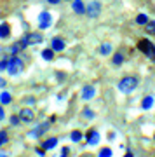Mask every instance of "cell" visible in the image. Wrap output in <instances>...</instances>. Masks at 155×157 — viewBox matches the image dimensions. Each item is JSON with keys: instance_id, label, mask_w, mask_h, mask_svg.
<instances>
[{"instance_id": "37", "label": "cell", "mask_w": 155, "mask_h": 157, "mask_svg": "<svg viewBox=\"0 0 155 157\" xmlns=\"http://www.w3.org/2000/svg\"><path fill=\"white\" fill-rule=\"evenodd\" d=\"M0 157H7V155H6V154H0Z\"/></svg>"}, {"instance_id": "15", "label": "cell", "mask_w": 155, "mask_h": 157, "mask_svg": "<svg viewBox=\"0 0 155 157\" xmlns=\"http://www.w3.org/2000/svg\"><path fill=\"white\" fill-rule=\"evenodd\" d=\"M11 35V26H9V23H2L0 25V39H7Z\"/></svg>"}, {"instance_id": "36", "label": "cell", "mask_w": 155, "mask_h": 157, "mask_svg": "<svg viewBox=\"0 0 155 157\" xmlns=\"http://www.w3.org/2000/svg\"><path fill=\"white\" fill-rule=\"evenodd\" d=\"M2 145H6V143H4V141H2V140H0V147H2Z\"/></svg>"}, {"instance_id": "18", "label": "cell", "mask_w": 155, "mask_h": 157, "mask_svg": "<svg viewBox=\"0 0 155 157\" xmlns=\"http://www.w3.org/2000/svg\"><path fill=\"white\" fill-rule=\"evenodd\" d=\"M122 63H124V54H122V52H115V54H113V58H112V65L120 67Z\"/></svg>"}, {"instance_id": "17", "label": "cell", "mask_w": 155, "mask_h": 157, "mask_svg": "<svg viewBox=\"0 0 155 157\" xmlns=\"http://www.w3.org/2000/svg\"><path fill=\"white\" fill-rule=\"evenodd\" d=\"M9 103H12V96L11 93H0V105H9Z\"/></svg>"}, {"instance_id": "26", "label": "cell", "mask_w": 155, "mask_h": 157, "mask_svg": "<svg viewBox=\"0 0 155 157\" xmlns=\"http://www.w3.org/2000/svg\"><path fill=\"white\" fill-rule=\"evenodd\" d=\"M21 122V117H19V115H16V113H14V115H12L11 117V124L12 126H17V124Z\"/></svg>"}, {"instance_id": "20", "label": "cell", "mask_w": 155, "mask_h": 157, "mask_svg": "<svg viewBox=\"0 0 155 157\" xmlns=\"http://www.w3.org/2000/svg\"><path fill=\"white\" fill-rule=\"evenodd\" d=\"M148 21H150L148 16H146V14H143V12L136 16V25H139V26H145V25H146Z\"/></svg>"}, {"instance_id": "6", "label": "cell", "mask_w": 155, "mask_h": 157, "mask_svg": "<svg viewBox=\"0 0 155 157\" xmlns=\"http://www.w3.org/2000/svg\"><path fill=\"white\" fill-rule=\"evenodd\" d=\"M39 21H40V28L42 30H47L51 26V23H52V17H51V12L44 11V12H40V16H39Z\"/></svg>"}, {"instance_id": "3", "label": "cell", "mask_w": 155, "mask_h": 157, "mask_svg": "<svg viewBox=\"0 0 155 157\" xmlns=\"http://www.w3.org/2000/svg\"><path fill=\"white\" fill-rule=\"evenodd\" d=\"M23 59L17 56H12L11 59H9V67H7V72H9V75H17V73L23 70Z\"/></svg>"}, {"instance_id": "32", "label": "cell", "mask_w": 155, "mask_h": 157, "mask_svg": "<svg viewBox=\"0 0 155 157\" xmlns=\"http://www.w3.org/2000/svg\"><path fill=\"white\" fill-rule=\"evenodd\" d=\"M44 152H45V150H44V148H37V154H39V155H40V157L44 155Z\"/></svg>"}, {"instance_id": "9", "label": "cell", "mask_w": 155, "mask_h": 157, "mask_svg": "<svg viewBox=\"0 0 155 157\" xmlns=\"http://www.w3.org/2000/svg\"><path fill=\"white\" fill-rule=\"evenodd\" d=\"M19 117H21L23 122H32L33 117H35V113H33L32 108H23L21 112H19Z\"/></svg>"}, {"instance_id": "2", "label": "cell", "mask_w": 155, "mask_h": 157, "mask_svg": "<svg viewBox=\"0 0 155 157\" xmlns=\"http://www.w3.org/2000/svg\"><path fill=\"white\" fill-rule=\"evenodd\" d=\"M136 45H138V49L143 52L145 56H148L150 59H155V44L153 42H150L148 39H139Z\"/></svg>"}, {"instance_id": "39", "label": "cell", "mask_w": 155, "mask_h": 157, "mask_svg": "<svg viewBox=\"0 0 155 157\" xmlns=\"http://www.w3.org/2000/svg\"><path fill=\"white\" fill-rule=\"evenodd\" d=\"M68 2H72V0H68Z\"/></svg>"}, {"instance_id": "19", "label": "cell", "mask_w": 155, "mask_h": 157, "mask_svg": "<svg viewBox=\"0 0 155 157\" xmlns=\"http://www.w3.org/2000/svg\"><path fill=\"white\" fill-rule=\"evenodd\" d=\"M40 56L44 58L45 61H52V59H54V51H52V49H44Z\"/></svg>"}, {"instance_id": "7", "label": "cell", "mask_w": 155, "mask_h": 157, "mask_svg": "<svg viewBox=\"0 0 155 157\" xmlns=\"http://www.w3.org/2000/svg\"><path fill=\"white\" fill-rule=\"evenodd\" d=\"M66 44H65V40L61 39V37H54V39L51 40V49L54 51V52H61V51H65Z\"/></svg>"}, {"instance_id": "12", "label": "cell", "mask_w": 155, "mask_h": 157, "mask_svg": "<svg viewBox=\"0 0 155 157\" xmlns=\"http://www.w3.org/2000/svg\"><path fill=\"white\" fill-rule=\"evenodd\" d=\"M47 129H49V122L39 124V126H37V128H35L33 131L30 133V136H42V135L45 133V131H47Z\"/></svg>"}, {"instance_id": "4", "label": "cell", "mask_w": 155, "mask_h": 157, "mask_svg": "<svg viewBox=\"0 0 155 157\" xmlns=\"http://www.w3.org/2000/svg\"><path fill=\"white\" fill-rule=\"evenodd\" d=\"M101 140V135L98 129H89L87 133H85V141H87V145H98Z\"/></svg>"}, {"instance_id": "35", "label": "cell", "mask_w": 155, "mask_h": 157, "mask_svg": "<svg viewBox=\"0 0 155 157\" xmlns=\"http://www.w3.org/2000/svg\"><path fill=\"white\" fill-rule=\"evenodd\" d=\"M80 157H93L91 154H84V155H80Z\"/></svg>"}, {"instance_id": "16", "label": "cell", "mask_w": 155, "mask_h": 157, "mask_svg": "<svg viewBox=\"0 0 155 157\" xmlns=\"http://www.w3.org/2000/svg\"><path fill=\"white\" fill-rule=\"evenodd\" d=\"M70 138H72V141H75V143H80L84 138L82 131H78V129H73L72 133H70Z\"/></svg>"}, {"instance_id": "10", "label": "cell", "mask_w": 155, "mask_h": 157, "mask_svg": "<svg viewBox=\"0 0 155 157\" xmlns=\"http://www.w3.org/2000/svg\"><path fill=\"white\" fill-rule=\"evenodd\" d=\"M25 37H26L28 45H30V44L35 45V44H40V42H42V33H37V32H33V33H28V35H25Z\"/></svg>"}, {"instance_id": "34", "label": "cell", "mask_w": 155, "mask_h": 157, "mask_svg": "<svg viewBox=\"0 0 155 157\" xmlns=\"http://www.w3.org/2000/svg\"><path fill=\"white\" fill-rule=\"evenodd\" d=\"M6 86V78H0V87H4Z\"/></svg>"}, {"instance_id": "30", "label": "cell", "mask_w": 155, "mask_h": 157, "mask_svg": "<svg viewBox=\"0 0 155 157\" xmlns=\"http://www.w3.org/2000/svg\"><path fill=\"white\" fill-rule=\"evenodd\" d=\"M47 2H49L51 6H58V4H59L61 0H47Z\"/></svg>"}, {"instance_id": "33", "label": "cell", "mask_w": 155, "mask_h": 157, "mask_svg": "<svg viewBox=\"0 0 155 157\" xmlns=\"http://www.w3.org/2000/svg\"><path fill=\"white\" fill-rule=\"evenodd\" d=\"M124 157H134V155H133V152H131V150H127L126 154H124Z\"/></svg>"}, {"instance_id": "21", "label": "cell", "mask_w": 155, "mask_h": 157, "mask_svg": "<svg viewBox=\"0 0 155 157\" xmlns=\"http://www.w3.org/2000/svg\"><path fill=\"white\" fill-rule=\"evenodd\" d=\"M100 52L103 54V56H108V54L112 52V45L108 44V42H103V44H101V47H100Z\"/></svg>"}, {"instance_id": "38", "label": "cell", "mask_w": 155, "mask_h": 157, "mask_svg": "<svg viewBox=\"0 0 155 157\" xmlns=\"http://www.w3.org/2000/svg\"><path fill=\"white\" fill-rule=\"evenodd\" d=\"M153 140H155V135H153Z\"/></svg>"}, {"instance_id": "29", "label": "cell", "mask_w": 155, "mask_h": 157, "mask_svg": "<svg viewBox=\"0 0 155 157\" xmlns=\"http://www.w3.org/2000/svg\"><path fill=\"white\" fill-rule=\"evenodd\" d=\"M6 117V112H4V105H0V121H4Z\"/></svg>"}, {"instance_id": "24", "label": "cell", "mask_w": 155, "mask_h": 157, "mask_svg": "<svg viewBox=\"0 0 155 157\" xmlns=\"http://www.w3.org/2000/svg\"><path fill=\"white\" fill-rule=\"evenodd\" d=\"M82 115H84V117H87V119H94V113H93V110H91V108H84Z\"/></svg>"}, {"instance_id": "23", "label": "cell", "mask_w": 155, "mask_h": 157, "mask_svg": "<svg viewBox=\"0 0 155 157\" xmlns=\"http://www.w3.org/2000/svg\"><path fill=\"white\" fill-rule=\"evenodd\" d=\"M112 148H108V147H103L100 152H98V157H112Z\"/></svg>"}, {"instance_id": "25", "label": "cell", "mask_w": 155, "mask_h": 157, "mask_svg": "<svg viewBox=\"0 0 155 157\" xmlns=\"http://www.w3.org/2000/svg\"><path fill=\"white\" fill-rule=\"evenodd\" d=\"M7 67H9V59H7V58H4V59H0V72H4V70H7Z\"/></svg>"}, {"instance_id": "1", "label": "cell", "mask_w": 155, "mask_h": 157, "mask_svg": "<svg viewBox=\"0 0 155 157\" xmlns=\"http://www.w3.org/2000/svg\"><path fill=\"white\" fill-rule=\"evenodd\" d=\"M138 84H139L138 77H134V75H127V77L120 78V82H119V91L124 93V94H131L133 91L138 89Z\"/></svg>"}, {"instance_id": "27", "label": "cell", "mask_w": 155, "mask_h": 157, "mask_svg": "<svg viewBox=\"0 0 155 157\" xmlns=\"http://www.w3.org/2000/svg\"><path fill=\"white\" fill-rule=\"evenodd\" d=\"M68 154H70V148H68V147H63V148H61V155L59 157H68Z\"/></svg>"}, {"instance_id": "28", "label": "cell", "mask_w": 155, "mask_h": 157, "mask_svg": "<svg viewBox=\"0 0 155 157\" xmlns=\"http://www.w3.org/2000/svg\"><path fill=\"white\" fill-rule=\"evenodd\" d=\"M0 140L4 141V143H7V141H9V138H7V133H6V131H0Z\"/></svg>"}, {"instance_id": "31", "label": "cell", "mask_w": 155, "mask_h": 157, "mask_svg": "<svg viewBox=\"0 0 155 157\" xmlns=\"http://www.w3.org/2000/svg\"><path fill=\"white\" fill-rule=\"evenodd\" d=\"M25 101H26L28 105H33V103H35V100H33V98H26Z\"/></svg>"}, {"instance_id": "11", "label": "cell", "mask_w": 155, "mask_h": 157, "mask_svg": "<svg viewBox=\"0 0 155 157\" xmlns=\"http://www.w3.org/2000/svg\"><path fill=\"white\" fill-rule=\"evenodd\" d=\"M94 94H96V89H94V86H85L82 89V100H93L94 98Z\"/></svg>"}, {"instance_id": "13", "label": "cell", "mask_w": 155, "mask_h": 157, "mask_svg": "<svg viewBox=\"0 0 155 157\" xmlns=\"http://www.w3.org/2000/svg\"><path fill=\"white\" fill-rule=\"evenodd\" d=\"M56 145H58V138H54V136H51V138L42 141V148H44V150H51V148H54Z\"/></svg>"}, {"instance_id": "22", "label": "cell", "mask_w": 155, "mask_h": 157, "mask_svg": "<svg viewBox=\"0 0 155 157\" xmlns=\"http://www.w3.org/2000/svg\"><path fill=\"white\" fill-rule=\"evenodd\" d=\"M145 32L148 35H155V21H148L145 25Z\"/></svg>"}, {"instance_id": "14", "label": "cell", "mask_w": 155, "mask_h": 157, "mask_svg": "<svg viewBox=\"0 0 155 157\" xmlns=\"http://www.w3.org/2000/svg\"><path fill=\"white\" fill-rule=\"evenodd\" d=\"M153 103H155V98L153 96H145L143 98V101H141V108H143V110H150V108L153 107Z\"/></svg>"}, {"instance_id": "8", "label": "cell", "mask_w": 155, "mask_h": 157, "mask_svg": "<svg viewBox=\"0 0 155 157\" xmlns=\"http://www.w3.org/2000/svg\"><path fill=\"white\" fill-rule=\"evenodd\" d=\"M72 9L75 11V14H78V16H84V14H85V6H84L82 0H72Z\"/></svg>"}, {"instance_id": "5", "label": "cell", "mask_w": 155, "mask_h": 157, "mask_svg": "<svg viewBox=\"0 0 155 157\" xmlns=\"http://www.w3.org/2000/svg\"><path fill=\"white\" fill-rule=\"evenodd\" d=\"M85 14H87L89 17H98L101 14V4L100 2H91L87 7H85Z\"/></svg>"}]
</instances>
